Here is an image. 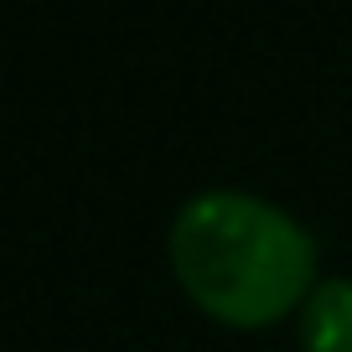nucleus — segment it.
Listing matches in <instances>:
<instances>
[{"mask_svg":"<svg viewBox=\"0 0 352 352\" xmlns=\"http://www.w3.org/2000/svg\"><path fill=\"white\" fill-rule=\"evenodd\" d=\"M300 352H352V280L327 275L311 285V296L296 311Z\"/></svg>","mask_w":352,"mask_h":352,"instance_id":"nucleus-2","label":"nucleus"},{"mask_svg":"<svg viewBox=\"0 0 352 352\" xmlns=\"http://www.w3.org/2000/svg\"><path fill=\"white\" fill-rule=\"evenodd\" d=\"M171 275L187 300L233 331H264L316 285V239L254 192H197L171 218Z\"/></svg>","mask_w":352,"mask_h":352,"instance_id":"nucleus-1","label":"nucleus"}]
</instances>
